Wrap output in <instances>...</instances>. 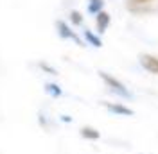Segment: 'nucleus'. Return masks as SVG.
I'll return each mask as SVG.
<instances>
[{
	"label": "nucleus",
	"mask_w": 158,
	"mask_h": 154,
	"mask_svg": "<svg viewBox=\"0 0 158 154\" xmlns=\"http://www.w3.org/2000/svg\"><path fill=\"white\" fill-rule=\"evenodd\" d=\"M99 75H101V79L104 81V84H106L113 93H117L118 97H124V99H129V97H131L129 90L124 86V83H120V81H118L117 77L110 75V74H106V72H99Z\"/></svg>",
	"instance_id": "obj_1"
},
{
	"label": "nucleus",
	"mask_w": 158,
	"mask_h": 154,
	"mask_svg": "<svg viewBox=\"0 0 158 154\" xmlns=\"http://www.w3.org/2000/svg\"><path fill=\"white\" fill-rule=\"evenodd\" d=\"M138 59H140L142 68H146L149 74H155V75L158 74V58L156 56H151V54H140Z\"/></svg>",
	"instance_id": "obj_2"
},
{
	"label": "nucleus",
	"mask_w": 158,
	"mask_h": 154,
	"mask_svg": "<svg viewBox=\"0 0 158 154\" xmlns=\"http://www.w3.org/2000/svg\"><path fill=\"white\" fill-rule=\"evenodd\" d=\"M56 27H58V34H59L63 39H74L77 45H83V41L79 39V36H77V34H76L72 29H70L65 22H61V20H59V22H56Z\"/></svg>",
	"instance_id": "obj_3"
},
{
	"label": "nucleus",
	"mask_w": 158,
	"mask_h": 154,
	"mask_svg": "<svg viewBox=\"0 0 158 154\" xmlns=\"http://www.w3.org/2000/svg\"><path fill=\"white\" fill-rule=\"evenodd\" d=\"M104 106L108 109L110 113H113V115H122V116H131L133 115V109H129L126 107L124 104H115V102H104Z\"/></svg>",
	"instance_id": "obj_4"
},
{
	"label": "nucleus",
	"mask_w": 158,
	"mask_h": 154,
	"mask_svg": "<svg viewBox=\"0 0 158 154\" xmlns=\"http://www.w3.org/2000/svg\"><path fill=\"white\" fill-rule=\"evenodd\" d=\"M110 22H111V16H110L106 11H101L99 14H95V27H97V32H104V30L110 27Z\"/></svg>",
	"instance_id": "obj_5"
},
{
	"label": "nucleus",
	"mask_w": 158,
	"mask_h": 154,
	"mask_svg": "<svg viewBox=\"0 0 158 154\" xmlns=\"http://www.w3.org/2000/svg\"><path fill=\"white\" fill-rule=\"evenodd\" d=\"M79 135L83 136L85 140H99L101 138V133H99L95 127H92V125H85V127H81V131H79Z\"/></svg>",
	"instance_id": "obj_6"
},
{
	"label": "nucleus",
	"mask_w": 158,
	"mask_h": 154,
	"mask_svg": "<svg viewBox=\"0 0 158 154\" xmlns=\"http://www.w3.org/2000/svg\"><path fill=\"white\" fill-rule=\"evenodd\" d=\"M104 7V0H88V13L90 14H99Z\"/></svg>",
	"instance_id": "obj_7"
},
{
	"label": "nucleus",
	"mask_w": 158,
	"mask_h": 154,
	"mask_svg": "<svg viewBox=\"0 0 158 154\" xmlns=\"http://www.w3.org/2000/svg\"><path fill=\"white\" fill-rule=\"evenodd\" d=\"M85 38H86V41H88L90 45H94V47H97V48L102 47V41H101V39H99L92 30H88V29L85 30Z\"/></svg>",
	"instance_id": "obj_8"
},
{
	"label": "nucleus",
	"mask_w": 158,
	"mask_h": 154,
	"mask_svg": "<svg viewBox=\"0 0 158 154\" xmlns=\"http://www.w3.org/2000/svg\"><path fill=\"white\" fill-rule=\"evenodd\" d=\"M45 90H47V93L52 95V97H59V95H61V88H59L58 84L49 83V84H45Z\"/></svg>",
	"instance_id": "obj_9"
},
{
	"label": "nucleus",
	"mask_w": 158,
	"mask_h": 154,
	"mask_svg": "<svg viewBox=\"0 0 158 154\" xmlns=\"http://www.w3.org/2000/svg\"><path fill=\"white\" fill-rule=\"evenodd\" d=\"M70 20H72L74 25H81V23H83V16H81L79 11H72V13H70Z\"/></svg>",
	"instance_id": "obj_10"
},
{
	"label": "nucleus",
	"mask_w": 158,
	"mask_h": 154,
	"mask_svg": "<svg viewBox=\"0 0 158 154\" xmlns=\"http://www.w3.org/2000/svg\"><path fill=\"white\" fill-rule=\"evenodd\" d=\"M40 67L43 68V70H47V72H49V74H52V75H56V74H58V72H56V70H54V68H50L49 65H45V63H40Z\"/></svg>",
	"instance_id": "obj_11"
},
{
	"label": "nucleus",
	"mask_w": 158,
	"mask_h": 154,
	"mask_svg": "<svg viewBox=\"0 0 158 154\" xmlns=\"http://www.w3.org/2000/svg\"><path fill=\"white\" fill-rule=\"evenodd\" d=\"M131 4H148V2H151V0H129Z\"/></svg>",
	"instance_id": "obj_12"
}]
</instances>
